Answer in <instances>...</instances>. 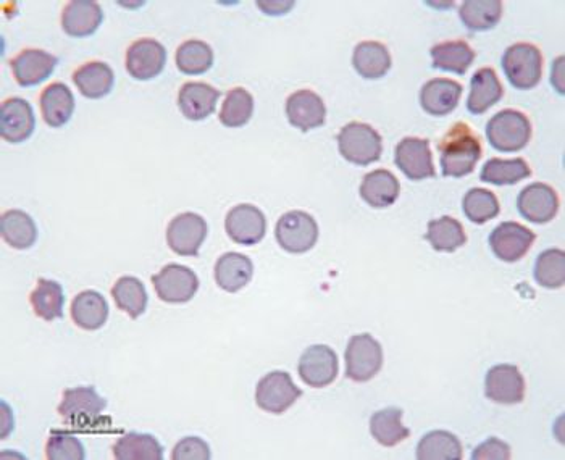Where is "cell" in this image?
<instances>
[{"label":"cell","instance_id":"6da1fadb","mask_svg":"<svg viewBox=\"0 0 565 460\" xmlns=\"http://www.w3.org/2000/svg\"><path fill=\"white\" fill-rule=\"evenodd\" d=\"M441 172L446 178L470 175L482 159V143L467 123H456L444 134L440 144Z\"/></svg>","mask_w":565,"mask_h":460},{"label":"cell","instance_id":"7a4b0ae2","mask_svg":"<svg viewBox=\"0 0 565 460\" xmlns=\"http://www.w3.org/2000/svg\"><path fill=\"white\" fill-rule=\"evenodd\" d=\"M486 138L496 151L519 152L532 139V123L519 110H503L486 125Z\"/></svg>","mask_w":565,"mask_h":460},{"label":"cell","instance_id":"3957f363","mask_svg":"<svg viewBox=\"0 0 565 460\" xmlns=\"http://www.w3.org/2000/svg\"><path fill=\"white\" fill-rule=\"evenodd\" d=\"M339 154L343 159L359 167H367L380 160L383 141L377 130L367 123L352 122L343 126L338 138Z\"/></svg>","mask_w":565,"mask_h":460},{"label":"cell","instance_id":"277c9868","mask_svg":"<svg viewBox=\"0 0 565 460\" xmlns=\"http://www.w3.org/2000/svg\"><path fill=\"white\" fill-rule=\"evenodd\" d=\"M107 401L97 394L94 386L65 389L60 402V417L73 428L94 427L104 414Z\"/></svg>","mask_w":565,"mask_h":460},{"label":"cell","instance_id":"5b68a950","mask_svg":"<svg viewBox=\"0 0 565 460\" xmlns=\"http://www.w3.org/2000/svg\"><path fill=\"white\" fill-rule=\"evenodd\" d=\"M503 68L515 89H533L540 84L543 75V55L533 44L517 42L504 52Z\"/></svg>","mask_w":565,"mask_h":460},{"label":"cell","instance_id":"8992f818","mask_svg":"<svg viewBox=\"0 0 565 460\" xmlns=\"http://www.w3.org/2000/svg\"><path fill=\"white\" fill-rule=\"evenodd\" d=\"M346 377L356 383L372 380L383 367V349L369 333L354 335L346 349Z\"/></svg>","mask_w":565,"mask_h":460},{"label":"cell","instance_id":"52a82bcc","mask_svg":"<svg viewBox=\"0 0 565 460\" xmlns=\"http://www.w3.org/2000/svg\"><path fill=\"white\" fill-rule=\"evenodd\" d=\"M275 236L286 252L304 254L317 244L319 225L307 212L291 210L278 220Z\"/></svg>","mask_w":565,"mask_h":460},{"label":"cell","instance_id":"ba28073f","mask_svg":"<svg viewBox=\"0 0 565 460\" xmlns=\"http://www.w3.org/2000/svg\"><path fill=\"white\" fill-rule=\"evenodd\" d=\"M302 396L301 388L294 385L293 378L288 372L267 373L257 383L256 402L260 409L268 414H285L294 402Z\"/></svg>","mask_w":565,"mask_h":460},{"label":"cell","instance_id":"9c48e42d","mask_svg":"<svg viewBox=\"0 0 565 460\" xmlns=\"http://www.w3.org/2000/svg\"><path fill=\"white\" fill-rule=\"evenodd\" d=\"M152 285L160 301L167 304H185L196 296L199 278L191 268L180 264H168L152 276Z\"/></svg>","mask_w":565,"mask_h":460},{"label":"cell","instance_id":"30bf717a","mask_svg":"<svg viewBox=\"0 0 565 460\" xmlns=\"http://www.w3.org/2000/svg\"><path fill=\"white\" fill-rule=\"evenodd\" d=\"M207 238V223L193 212L176 215L167 226V244L175 254L196 257Z\"/></svg>","mask_w":565,"mask_h":460},{"label":"cell","instance_id":"8fae6325","mask_svg":"<svg viewBox=\"0 0 565 460\" xmlns=\"http://www.w3.org/2000/svg\"><path fill=\"white\" fill-rule=\"evenodd\" d=\"M167 51L164 44L155 39L134 41L126 51V72L138 81H149L164 72Z\"/></svg>","mask_w":565,"mask_h":460},{"label":"cell","instance_id":"7c38bea8","mask_svg":"<svg viewBox=\"0 0 565 460\" xmlns=\"http://www.w3.org/2000/svg\"><path fill=\"white\" fill-rule=\"evenodd\" d=\"M338 356L325 344H315L302 352L298 372L301 380L312 388H325L338 377Z\"/></svg>","mask_w":565,"mask_h":460},{"label":"cell","instance_id":"4fadbf2b","mask_svg":"<svg viewBox=\"0 0 565 460\" xmlns=\"http://www.w3.org/2000/svg\"><path fill=\"white\" fill-rule=\"evenodd\" d=\"M225 230L233 243L254 246L264 239L267 218L256 205L239 204L226 215Z\"/></svg>","mask_w":565,"mask_h":460},{"label":"cell","instance_id":"5bb4252c","mask_svg":"<svg viewBox=\"0 0 565 460\" xmlns=\"http://www.w3.org/2000/svg\"><path fill=\"white\" fill-rule=\"evenodd\" d=\"M394 162L412 181L428 180L436 175L430 141L420 138H404L396 146Z\"/></svg>","mask_w":565,"mask_h":460},{"label":"cell","instance_id":"9a60e30c","mask_svg":"<svg viewBox=\"0 0 565 460\" xmlns=\"http://www.w3.org/2000/svg\"><path fill=\"white\" fill-rule=\"evenodd\" d=\"M36 128V117L30 102L10 97L0 107V136L10 144L25 143Z\"/></svg>","mask_w":565,"mask_h":460},{"label":"cell","instance_id":"2e32d148","mask_svg":"<svg viewBox=\"0 0 565 460\" xmlns=\"http://www.w3.org/2000/svg\"><path fill=\"white\" fill-rule=\"evenodd\" d=\"M485 394L490 401L512 406L525 398L524 375L511 364L494 365L485 378Z\"/></svg>","mask_w":565,"mask_h":460},{"label":"cell","instance_id":"e0dca14e","mask_svg":"<svg viewBox=\"0 0 565 460\" xmlns=\"http://www.w3.org/2000/svg\"><path fill=\"white\" fill-rule=\"evenodd\" d=\"M535 233L517 222H504L496 226L490 235V247L494 256L503 262H517L525 257L535 243Z\"/></svg>","mask_w":565,"mask_h":460},{"label":"cell","instance_id":"ac0fdd59","mask_svg":"<svg viewBox=\"0 0 565 460\" xmlns=\"http://www.w3.org/2000/svg\"><path fill=\"white\" fill-rule=\"evenodd\" d=\"M286 117L294 128L306 133V131L320 128L325 123L327 107L317 92L301 89L288 97Z\"/></svg>","mask_w":565,"mask_h":460},{"label":"cell","instance_id":"d6986e66","mask_svg":"<svg viewBox=\"0 0 565 460\" xmlns=\"http://www.w3.org/2000/svg\"><path fill=\"white\" fill-rule=\"evenodd\" d=\"M517 209L528 222L548 223L559 212V196L545 183H533L517 197Z\"/></svg>","mask_w":565,"mask_h":460},{"label":"cell","instance_id":"ffe728a7","mask_svg":"<svg viewBox=\"0 0 565 460\" xmlns=\"http://www.w3.org/2000/svg\"><path fill=\"white\" fill-rule=\"evenodd\" d=\"M59 59L42 49H25L10 62L15 81L21 88L38 86L54 73Z\"/></svg>","mask_w":565,"mask_h":460},{"label":"cell","instance_id":"44dd1931","mask_svg":"<svg viewBox=\"0 0 565 460\" xmlns=\"http://www.w3.org/2000/svg\"><path fill=\"white\" fill-rule=\"evenodd\" d=\"M102 20L104 12L94 0H72L63 7L62 28L72 38L93 36Z\"/></svg>","mask_w":565,"mask_h":460},{"label":"cell","instance_id":"7402d4cb","mask_svg":"<svg viewBox=\"0 0 565 460\" xmlns=\"http://www.w3.org/2000/svg\"><path fill=\"white\" fill-rule=\"evenodd\" d=\"M220 91L201 81H191L181 86L178 92V107L188 120L201 122L217 109Z\"/></svg>","mask_w":565,"mask_h":460},{"label":"cell","instance_id":"603a6c76","mask_svg":"<svg viewBox=\"0 0 565 460\" xmlns=\"http://www.w3.org/2000/svg\"><path fill=\"white\" fill-rule=\"evenodd\" d=\"M462 86L448 78H435L428 81L420 91L422 109L433 117H446L456 110L461 101Z\"/></svg>","mask_w":565,"mask_h":460},{"label":"cell","instance_id":"cb8c5ba5","mask_svg":"<svg viewBox=\"0 0 565 460\" xmlns=\"http://www.w3.org/2000/svg\"><path fill=\"white\" fill-rule=\"evenodd\" d=\"M42 118L51 128H62L70 122L75 112L73 92L63 83H52L39 97Z\"/></svg>","mask_w":565,"mask_h":460},{"label":"cell","instance_id":"d4e9b609","mask_svg":"<svg viewBox=\"0 0 565 460\" xmlns=\"http://www.w3.org/2000/svg\"><path fill=\"white\" fill-rule=\"evenodd\" d=\"M254 275V264L239 252H226L215 264V281L226 293H238Z\"/></svg>","mask_w":565,"mask_h":460},{"label":"cell","instance_id":"484cf974","mask_svg":"<svg viewBox=\"0 0 565 460\" xmlns=\"http://www.w3.org/2000/svg\"><path fill=\"white\" fill-rule=\"evenodd\" d=\"M504 96V88L493 68H480L470 81L467 109L473 115H482L498 104Z\"/></svg>","mask_w":565,"mask_h":460},{"label":"cell","instance_id":"4316f807","mask_svg":"<svg viewBox=\"0 0 565 460\" xmlns=\"http://www.w3.org/2000/svg\"><path fill=\"white\" fill-rule=\"evenodd\" d=\"M72 318L81 330H101L109 318V304L101 293L86 289L73 299Z\"/></svg>","mask_w":565,"mask_h":460},{"label":"cell","instance_id":"83f0119b","mask_svg":"<svg viewBox=\"0 0 565 460\" xmlns=\"http://www.w3.org/2000/svg\"><path fill=\"white\" fill-rule=\"evenodd\" d=\"M401 193L399 181L390 170H375L364 176L360 197L373 209H386L396 202Z\"/></svg>","mask_w":565,"mask_h":460},{"label":"cell","instance_id":"f1b7e54d","mask_svg":"<svg viewBox=\"0 0 565 460\" xmlns=\"http://www.w3.org/2000/svg\"><path fill=\"white\" fill-rule=\"evenodd\" d=\"M73 83L88 99L109 96L115 84V73L105 62H88L73 73Z\"/></svg>","mask_w":565,"mask_h":460},{"label":"cell","instance_id":"f546056e","mask_svg":"<svg viewBox=\"0 0 565 460\" xmlns=\"http://www.w3.org/2000/svg\"><path fill=\"white\" fill-rule=\"evenodd\" d=\"M352 65L365 80H380L390 72V51L381 42H360L352 54Z\"/></svg>","mask_w":565,"mask_h":460},{"label":"cell","instance_id":"4dcf8cb0","mask_svg":"<svg viewBox=\"0 0 565 460\" xmlns=\"http://www.w3.org/2000/svg\"><path fill=\"white\" fill-rule=\"evenodd\" d=\"M0 233L5 243L13 249H30L38 239V228L30 215L23 210H7L0 218Z\"/></svg>","mask_w":565,"mask_h":460},{"label":"cell","instance_id":"1f68e13d","mask_svg":"<svg viewBox=\"0 0 565 460\" xmlns=\"http://www.w3.org/2000/svg\"><path fill=\"white\" fill-rule=\"evenodd\" d=\"M433 68L465 75L472 67L475 52L465 41H444L432 47Z\"/></svg>","mask_w":565,"mask_h":460},{"label":"cell","instance_id":"d6a6232c","mask_svg":"<svg viewBox=\"0 0 565 460\" xmlns=\"http://www.w3.org/2000/svg\"><path fill=\"white\" fill-rule=\"evenodd\" d=\"M113 457L117 460H162L164 448L154 436L147 433H126L113 446Z\"/></svg>","mask_w":565,"mask_h":460},{"label":"cell","instance_id":"836d02e7","mask_svg":"<svg viewBox=\"0 0 565 460\" xmlns=\"http://www.w3.org/2000/svg\"><path fill=\"white\" fill-rule=\"evenodd\" d=\"M30 304L36 317L46 322L59 320L63 317V304H65L62 285L54 280L39 278L38 285L30 294Z\"/></svg>","mask_w":565,"mask_h":460},{"label":"cell","instance_id":"e575fe53","mask_svg":"<svg viewBox=\"0 0 565 460\" xmlns=\"http://www.w3.org/2000/svg\"><path fill=\"white\" fill-rule=\"evenodd\" d=\"M402 410L398 407H388L372 415L370 433L373 438L386 448H393L411 436V430L401 422Z\"/></svg>","mask_w":565,"mask_h":460},{"label":"cell","instance_id":"d590c367","mask_svg":"<svg viewBox=\"0 0 565 460\" xmlns=\"http://www.w3.org/2000/svg\"><path fill=\"white\" fill-rule=\"evenodd\" d=\"M112 297L118 309L131 318H139L146 312L147 299H149L146 286L136 276L118 278L112 288Z\"/></svg>","mask_w":565,"mask_h":460},{"label":"cell","instance_id":"8d00e7d4","mask_svg":"<svg viewBox=\"0 0 565 460\" xmlns=\"http://www.w3.org/2000/svg\"><path fill=\"white\" fill-rule=\"evenodd\" d=\"M462 23L470 31H488L503 17V2L499 0H467L459 9Z\"/></svg>","mask_w":565,"mask_h":460},{"label":"cell","instance_id":"74e56055","mask_svg":"<svg viewBox=\"0 0 565 460\" xmlns=\"http://www.w3.org/2000/svg\"><path fill=\"white\" fill-rule=\"evenodd\" d=\"M417 459L420 460H459L462 459V444L456 435L449 431H430L423 436L417 446Z\"/></svg>","mask_w":565,"mask_h":460},{"label":"cell","instance_id":"f35d334b","mask_svg":"<svg viewBox=\"0 0 565 460\" xmlns=\"http://www.w3.org/2000/svg\"><path fill=\"white\" fill-rule=\"evenodd\" d=\"M176 67L185 75H204L214 65V51L207 42L191 39L178 47Z\"/></svg>","mask_w":565,"mask_h":460},{"label":"cell","instance_id":"ab89813d","mask_svg":"<svg viewBox=\"0 0 565 460\" xmlns=\"http://www.w3.org/2000/svg\"><path fill=\"white\" fill-rule=\"evenodd\" d=\"M425 238L438 252H454L467 243L464 226L452 217L438 218L428 223Z\"/></svg>","mask_w":565,"mask_h":460},{"label":"cell","instance_id":"60d3db41","mask_svg":"<svg viewBox=\"0 0 565 460\" xmlns=\"http://www.w3.org/2000/svg\"><path fill=\"white\" fill-rule=\"evenodd\" d=\"M532 175V168L528 167L524 159H490L483 165L480 180L496 186L517 184Z\"/></svg>","mask_w":565,"mask_h":460},{"label":"cell","instance_id":"b9f144b4","mask_svg":"<svg viewBox=\"0 0 565 460\" xmlns=\"http://www.w3.org/2000/svg\"><path fill=\"white\" fill-rule=\"evenodd\" d=\"M252 113H254V97L251 92L244 88L231 89L226 94L220 110V122L226 128H241L249 123Z\"/></svg>","mask_w":565,"mask_h":460},{"label":"cell","instance_id":"7bdbcfd3","mask_svg":"<svg viewBox=\"0 0 565 460\" xmlns=\"http://www.w3.org/2000/svg\"><path fill=\"white\" fill-rule=\"evenodd\" d=\"M462 209H464L465 217L469 218L470 222L483 225V223L490 222L493 218L498 217L501 207H499L498 197L494 196L491 191L473 188L465 194Z\"/></svg>","mask_w":565,"mask_h":460},{"label":"cell","instance_id":"ee69618b","mask_svg":"<svg viewBox=\"0 0 565 460\" xmlns=\"http://www.w3.org/2000/svg\"><path fill=\"white\" fill-rule=\"evenodd\" d=\"M535 278L548 289L562 288L565 283V254L562 249H548L536 259Z\"/></svg>","mask_w":565,"mask_h":460},{"label":"cell","instance_id":"f6af8a7d","mask_svg":"<svg viewBox=\"0 0 565 460\" xmlns=\"http://www.w3.org/2000/svg\"><path fill=\"white\" fill-rule=\"evenodd\" d=\"M49 460H84L86 452L81 441L67 431L52 430L46 444Z\"/></svg>","mask_w":565,"mask_h":460},{"label":"cell","instance_id":"bcb514c9","mask_svg":"<svg viewBox=\"0 0 565 460\" xmlns=\"http://www.w3.org/2000/svg\"><path fill=\"white\" fill-rule=\"evenodd\" d=\"M173 460H209L210 448L206 441L197 436H188L176 444L172 452Z\"/></svg>","mask_w":565,"mask_h":460},{"label":"cell","instance_id":"7dc6e473","mask_svg":"<svg viewBox=\"0 0 565 460\" xmlns=\"http://www.w3.org/2000/svg\"><path fill=\"white\" fill-rule=\"evenodd\" d=\"M473 460H509L511 459V448L509 444L498 438H490L485 443L475 448L472 454Z\"/></svg>","mask_w":565,"mask_h":460},{"label":"cell","instance_id":"c3c4849f","mask_svg":"<svg viewBox=\"0 0 565 460\" xmlns=\"http://www.w3.org/2000/svg\"><path fill=\"white\" fill-rule=\"evenodd\" d=\"M257 7L265 15H285L293 9L294 2H257Z\"/></svg>","mask_w":565,"mask_h":460},{"label":"cell","instance_id":"681fc988","mask_svg":"<svg viewBox=\"0 0 565 460\" xmlns=\"http://www.w3.org/2000/svg\"><path fill=\"white\" fill-rule=\"evenodd\" d=\"M551 75H553L551 81H553L554 88L557 89L559 94H564V57H559V59L554 62L553 73H551Z\"/></svg>","mask_w":565,"mask_h":460}]
</instances>
